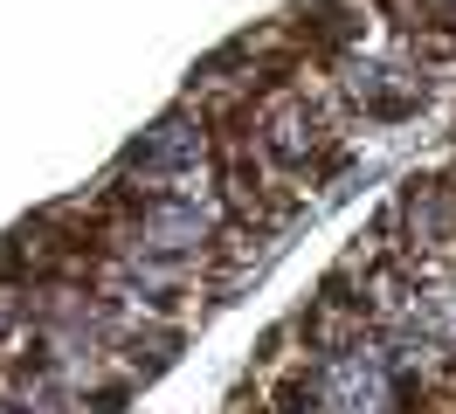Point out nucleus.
Listing matches in <instances>:
<instances>
[{
  "label": "nucleus",
  "instance_id": "obj_1",
  "mask_svg": "<svg viewBox=\"0 0 456 414\" xmlns=\"http://www.w3.org/2000/svg\"><path fill=\"white\" fill-rule=\"evenodd\" d=\"M395 386H401L395 359L367 338H346L325 353V401L339 414H395Z\"/></svg>",
  "mask_w": 456,
  "mask_h": 414
}]
</instances>
